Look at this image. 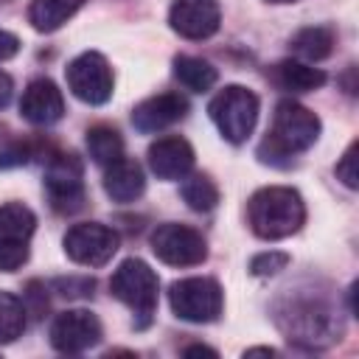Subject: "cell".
Returning a JSON list of instances; mask_svg holds the SVG:
<instances>
[{
  "label": "cell",
  "mask_w": 359,
  "mask_h": 359,
  "mask_svg": "<svg viewBox=\"0 0 359 359\" xmlns=\"http://www.w3.org/2000/svg\"><path fill=\"white\" fill-rule=\"evenodd\" d=\"M289 266V255L286 252H278V250H269V252H258L252 261H250V272L255 278H269V275H278L280 269Z\"/></svg>",
  "instance_id": "cell-25"
},
{
  "label": "cell",
  "mask_w": 359,
  "mask_h": 359,
  "mask_svg": "<svg viewBox=\"0 0 359 359\" xmlns=\"http://www.w3.org/2000/svg\"><path fill=\"white\" fill-rule=\"evenodd\" d=\"M25 303L11 294V292H0V345L14 342L17 337H22L25 331Z\"/></svg>",
  "instance_id": "cell-23"
},
{
  "label": "cell",
  "mask_w": 359,
  "mask_h": 359,
  "mask_svg": "<svg viewBox=\"0 0 359 359\" xmlns=\"http://www.w3.org/2000/svg\"><path fill=\"white\" fill-rule=\"evenodd\" d=\"M28 261L25 241H0V272H14Z\"/></svg>",
  "instance_id": "cell-26"
},
{
  "label": "cell",
  "mask_w": 359,
  "mask_h": 359,
  "mask_svg": "<svg viewBox=\"0 0 359 359\" xmlns=\"http://www.w3.org/2000/svg\"><path fill=\"white\" fill-rule=\"evenodd\" d=\"M149 168L157 174V180H182L194 168V149L185 137L168 135L157 137L149 146Z\"/></svg>",
  "instance_id": "cell-14"
},
{
  "label": "cell",
  "mask_w": 359,
  "mask_h": 359,
  "mask_svg": "<svg viewBox=\"0 0 359 359\" xmlns=\"http://www.w3.org/2000/svg\"><path fill=\"white\" fill-rule=\"evenodd\" d=\"M168 303L185 323H213L224 309V292L213 278H182L171 283Z\"/></svg>",
  "instance_id": "cell-5"
},
{
  "label": "cell",
  "mask_w": 359,
  "mask_h": 359,
  "mask_svg": "<svg viewBox=\"0 0 359 359\" xmlns=\"http://www.w3.org/2000/svg\"><path fill=\"white\" fill-rule=\"evenodd\" d=\"M149 244H151V252L168 266H196L208 258V244L202 233L177 222L160 224L151 233Z\"/></svg>",
  "instance_id": "cell-8"
},
{
  "label": "cell",
  "mask_w": 359,
  "mask_h": 359,
  "mask_svg": "<svg viewBox=\"0 0 359 359\" xmlns=\"http://www.w3.org/2000/svg\"><path fill=\"white\" fill-rule=\"evenodd\" d=\"M104 191L112 202H135L146 191V174L137 160L118 157L115 163L104 165Z\"/></svg>",
  "instance_id": "cell-15"
},
{
  "label": "cell",
  "mask_w": 359,
  "mask_h": 359,
  "mask_svg": "<svg viewBox=\"0 0 359 359\" xmlns=\"http://www.w3.org/2000/svg\"><path fill=\"white\" fill-rule=\"evenodd\" d=\"M11 95H14V81H11V76L6 70H0V109L8 107Z\"/></svg>",
  "instance_id": "cell-30"
},
{
  "label": "cell",
  "mask_w": 359,
  "mask_h": 359,
  "mask_svg": "<svg viewBox=\"0 0 359 359\" xmlns=\"http://www.w3.org/2000/svg\"><path fill=\"white\" fill-rule=\"evenodd\" d=\"M65 252L81 266H104L118 252V233L98 222L73 224L65 233Z\"/></svg>",
  "instance_id": "cell-9"
},
{
  "label": "cell",
  "mask_w": 359,
  "mask_h": 359,
  "mask_svg": "<svg viewBox=\"0 0 359 359\" xmlns=\"http://www.w3.org/2000/svg\"><path fill=\"white\" fill-rule=\"evenodd\" d=\"M320 129H323V123L309 107H303L292 98L280 101L275 107L272 129L266 132V137L258 146L261 163L289 165L294 154L314 146V140L320 137Z\"/></svg>",
  "instance_id": "cell-1"
},
{
  "label": "cell",
  "mask_w": 359,
  "mask_h": 359,
  "mask_svg": "<svg viewBox=\"0 0 359 359\" xmlns=\"http://www.w3.org/2000/svg\"><path fill=\"white\" fill-rule=\"evenodd\" d=\"M182 353H185V356H216V351L208 348V345H191V348H185Z\"/></svg>",
  "instance_id": "cell-31"
},
{
  "label": "cell",
  "mask_w": 359,
  "mask_h": 359,
  "mask_svg": "<svg viewBox=\"0 0 359 359\" xmlns=\"http://www.w3.org/2000/svg\"><path fill=\"white\" fill-rule=\"evenodd\" d=\"M208 112L222 137L238 146L252 135L258 123V95L241 84H227L213 95Z\"/></svg>",
  "instance_id": "cell-4"
},
{
  "label": "cell",
  "mask_w": 359,
  "mask_h": 359,
  "mask_svg": "<svg viewBox=\"0 0 359 359\" xmlns=\"http://www.w3.org/2000/svg\"><path fill=\"white\" fill-rule=\"evenodd\" d=\"M56 289H62L59 294H70V297H87V294H93V289H95V283L93 280H87V278H70V280H56Z\"/></svg>",
  "instance_id": "cell-28"
},
{
  "label": "cell",
  "mask_w": 359,
  "mask_h": 359,
  "mask_svg": "<svg viewBox=\"0 0 359 359\" xmlns=\"http://www.w3.org/2000/svg\"><path fill=\"white\" fill-rule=\"evenodd\" d=\"M168 22L185 39H208L219 31L222 8L216 0H174Z\"/></svg>",
  "instance_id": "cell-11"
},
{
  "label": "cell",
  "mask_w": 359,
  "mask_h": 359,
  "mask_svg": "<svg viewBox=\"0 0 359 359\" xmlns=\"http://www.w3.org/2000/svg\"><path fill=\"white\" fill-rule=\"evenodd\" d=\"M356 151H359V143L353 140L348 149H345V154L339 157V163H337V180H342L351 191L353 188H359V171H356Z\"/></svg>",
  "instance_id": "cell-27"
},
{
  "label": "cell",
  "mask_w": 359,
  "mask_h": 359,
  "mask_svg": "<svg viewBox=\"0 0 359 359\" xmlns=\"http://www.w3.org/2000/svg\"><path fill=\"white\" fill-rule=\"evenodd\" d=\"M81 6H84V0H31L28 22L39 34H50V31L62 28Z\"/></svg>",
  "instance_id": "cell-16"
},
{
  "label": "cell",
  "mask_w": 359,
  "mask_h": 359,
  "mask_svg": "<svg viewBox=\"0 0 359 359\" xmlns=\"http://www.w3.org/2000/svg\"><path fill=\"white\" fill-rule=\"evenodd\" d=\"M36 230V216L22 202L0 205V241H25Z\"/></svg>",
  "instance_id": "cell-20"
},
{
  "label": "cell",
  "mask_w": 359,
  "mask_h": 359,
  "mask_svg": "<svg viewBox=\"0 0 359 359\" xmlns=\"http://www.w3.org/2000/svg\"><path fill=\"white\" fill-rule=\"evenodd\" d=\"M20 115L34 126H50L65 115L62 90L50 79H34L20 98Z\"/></svg>",
  "instance_id": "cell-13"
},
{
  "label": "cell",
  "mask_w": 359,
  "mask_h": 359,
  "mask_svg": "<svg viewBox=\"0 0 359 359\" xmlns=\"http://www.w3.org/2000/svg\"><path fill=\"white\" fill-rule=\"evenodd\" d=\"M188 115V101L180 93H157L132 109V126L143 135L163 132Z\"/></svg>",
  "instance_id": "cell-12"
},
{
  "label": "cell",
  "mask_w": 359,
  "mask_h": 359,
  "mask_svg": "<svg viewBox=\"0 0 359 359\" xmlns=\"http://www.w3.org/2000/svg\"><path fill=\"white\" fill-rule=\"evenodd\" d=\"M17 50H20V36L11 34V31H3V28H0V62L17 56Z\"/></svg>",
  "instance_id": "cell-29"
},
{
  "label": "cell",
  "mask_w": 359,
  "mask_h": 359,
  "mask_svg": "<svg viewBox=\"0 0 359 359\" xmlns=\"http://www.w3.org/2000/svg\"><path fill=\"white\" fill-rule=\"evenodd\" d=\"M275 81L292 93H311L325 84V73L300 59H283L275 65Z\"/></svg>",
  "instance_id": "cell-17"
},
{
  "label": "cell",
  "mask_w": 359,
  "mask_h": 359,
  "mask_svg": "<svg viewBox=\"0 0 359 359\" xmlns=\"http://www.w3.org/2000/svg\"><path fill=\"white\" fill-rule=\"evenodd\" d=\"M45 194L56 213H79L84 208V168L73 151H62L48 160L45 168Z\"/></svg>",
  "instance_id": "cell-6"
},
{
  "label": "cell",
  "mask_w": 359,
  "mask_h": 359,
  "mask_svg": "<svg viewBox=\"0 0 359 359\" xmlns=\"http://www.w3.org/2000/svg\"><path fill=\"white\" fill-rule=\"evenodd\" d=\"M87 151H90L93 163L109 165L118 157H123V137L118 129H112L107 123H95L87 129Z\"/></svg>",
  "instance_id": "cell-21"
},
{
  "label": "cell",
  "mask_w": 359,
  "mask_h": 359,
  "mask_svg": "<svg viewBox=\"0 0 359 359\" xmlns=\"http://www.w3.org/2000/svg\"><path fill=\"white\" fill-rule=\"evenodd\" d=\"M182 180H185L182 182V199L191 210L208 213L219 205V188L208 174H191V177H182Z\"/></svg>",
  "instance_id": "cell-22"
},
{
  "label": "cell",
  "mask_w": 359,
  "mask_h": 359,
  "mask_svg": "<svg viewBox=\"0 0 359 359\" xmlns=\"http://www.w3.org/2000/svg\"><path fill=\"white\" fill-rule=\"evenodd\" d=\"M28 157H31L28 143H25L17 132L0 126V171H3V168H17V165H22V163H28Z\"/></svg>",
  "instance_id": "cell-24"
},
{
  "label": "cell",
  "mask_w": 359,
  "mask_h": 359,
  "mask_svg": "<svg viewBox=\"0 0 359 359\" xmlns=\"http://www.w3.org/2000/svg\"><path fill=\"white\" fill-rule=\"evenodd\" d=\"M65 76H67L70 93H73L79 101H84V104L98 107V104H107V101L112 98V87H115L112 67H109V62H107L98 50H84V53H79V56L67 65Z\"/></svg>",
  "instance_id": "cell-7"
},
{
  "label": "cell",
  "mask_w": 359,
  "mask_h": 359,
  "mask_svg": "<svg viewBox=\"0 0 359 359\" xmlns=\"http://www.w3.org/2000/svg\"><path fill=\"white\" fill-rule=\"evenodd\" d=\"M109 289L123 306L132 309L135 328L137 331L149 328V323L154 320V311H157V292H160L157 272L140 258H126L112 272Z\"/></svg>",
  "instance_id": "cell-3"
},
{
  "label": "cell",
  "mask_w": 359,
  "mask_h": 359,
  "mask_svg": "<svg viewBox=\"0 0 359 359\" xmlns=\"http://www.w3.org/2000/svg\"><path fill=\"white\" fill-rule=\"evenodd\" d=\"M174 76L191 93H208L219 79V73L210 62H205L199 56H188V53L174 56Z\"/></svg>",
  "instance_id": "cell-19"
},
{
  "label": "cell",
  "mask_w": 359,
  "mask_h": 359,
  "mask_svg": "<svg viewBox=\"0 0 359 359\" xmlns=\"http://www.w3.org/2000/svg\"><path fill=\"white\" fill-rule=\"evenodd\" d=\"M104 337V328L98 317L87 309H67L56 314L50 323V345L62 353H81L98 345Z\"/></svg>",
  "instance_id": "cell-10"
},
{
  "label": "cell",
  "mask_w": 359,
  "mask_h": 359,
  "mask_svg": "<svg viewBox=\"0 0 359 359\" xmlns=\"http://www.w3.org/2000/svg\"><path fill=\"white\" fill-rule=\"evenodd\" d=\"M269 3H297V0H269Z\"/></svg>",
  "instance_id": "cell-33"
},
{
  "label": "cell",
  "mask_w": 359,
  "mask_h": 359,
  "mask_svg": "<svg viewBox=\"0 0 359 359\" xmlns=\"http://www.w3.org/2000/svg\"><path fill=\"white\" fill-rule=\"evenodd\" d=\"M306 222L303 196L286 185L258 188L247 202V224L258 238L278 241L297 233Z\"/></svg>",
  "instance_id": "cell-2"
},
{
  "label": "cell",
  "mask_w": 359,
  "mask_h": 359,
  "mask_svg": "<svg viewBox=\"0 0 359 359\" xmlns=\"http://www.w3.org/2000/svg\"><path fill=\"white\" fill-rule=\"evenodd\" d=\"M292 53H297L306 62H323L331 56L334 50V31L328 25H309L300 28L292 39H289Z\"/></svg>",
  "instance_id": "cell-18"
},
{
  "label": "cell",
  "mask_w": 359,
  "mask_h": 359,
  "mask_svg": "<svg viewBox=\"0 0 359 359\" xmlns=\"http://www.w3.org/2000/svg\"><path fill=\"white\" fill-rule=\"evenodd\" d=\"M244 353H247V356H250V353H266V356H272L275 351H272V348H250V351H244Z\"/></svg>",
  "instance_id": "cell-32"
}]
</instances>
